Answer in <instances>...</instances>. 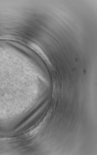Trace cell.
<instances>
[{"mask_svg":"<svg viewBox=\"0 0 97 155\" xmlns=\"http://www.w3.org/2000/svg\"><path fill=\"white\" fill-rule=\"evenodd\" d=\"M30 46L32 48L36 51L42 57L45 61L49 64H50V63L48 58L40 48L35 44L32 43L30 44Z\"/></svg>","mask_w":97,"mask_h":155,"instance_id":"obj_1","label":"cell"}]
</instances>
